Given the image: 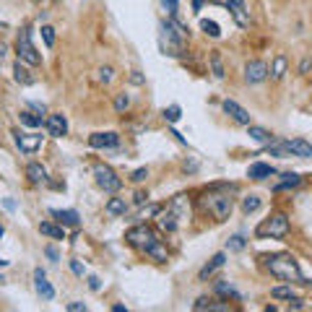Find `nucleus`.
<instances>
[{"mask_svg":"<svg viewBox=\"0 0 312 312\" xmlns=\"http://www.w3.org/2000/svg\"><path fill=\"white\" fill-rule=\"evenodd\" d=\"M185 39H188V29L177 21H162L159 24V47L164 55L180 57L185 50Z\"/></svg>","mask_w":312,"mask_h":312,"instance_id":"f257e3e1","label":"nucleus"},{"mask_svg":"<svg viewBox=\"0 0 312 312\" xmlns=\"http://www.w3.org/2000/svg\"><path fill=\"white\" fill-rule=\"evenodd\" d=\"M200 206H203V211L211 213L216 221H224V219H229V213L234 208V198L229 195V190H224V188L219 185V188L203 193V198H200Z\"/></svg>","mask_w":312,"mask_h":312,"instance_id":"f03ea898","label":"nucleus"},{"mask_svg":"<svg viewBox=\"0 0 312 312\" xmlns=\"http://www.w3.org/2000/svg\"><path fill=\"white\" fill-rule=\"evenodd\" d=\"M265 268L271 271V276L281 278V281H299V284H307L302 278V271H299V263L292 258V255H286V253H278V255H265Z\"/></svg>","mask_w":312,"mask_h":312,"instance_id":"7ed1b4c3","label":"nucleus"},{"mask_svg":"<svg viewBox=\"0 0 312 312\" xmlns=\"http://www.w3.org/2000/svg\"><path fill=\"white\" fill-rule=\"evenodd\" d=\"M258 237H273V239H284L289 234V219L284 213H273L263 221V224L255 229Z\"/></svg>","mask_w":312,"mask_h":312,"instance_id":"20e7f679","label":"nucleus"},{"mask_svg":"<svg viewBox=\"0 0 312 312\" xmlns=\"http://www.w3.org/2000/svg\"><path fill=\"white\" fill-rule=\"evenodd\" d=\"M94 180H97V185H99L104 193H117V190L122 188V180L115 174V169L107 167V164H97V167H94Z\"/></svg>","mask_w":312,"mask_h":312,"instance_id":"39448f33","label":"nucleus"},{"mask_svg":"<svg viewBox=\"0 0 312 312\" xmlns=\"http://www.w3.org/2000/svg\"><path fill=\"white\" fill-rule=\"evenodd\" d=\"M125 239L133 244V247H136V250H141V253H146L148 247H151V244H156V242H159V237H156L146 224H141V227H133L128 234H125Z\"/></svg>","mask_w":312,"mask_h":312,"instance_id":"423d86ee","label":"nucleus"},{"mask_svg":"<svg viewBox=\"0 0 312 312\" xmlns=\"http://www.w3.org/2000/svg\"><path fill=\"white\" fill-rule=\"evenodd\" d=\"M16 52H18V57H21V60L29 63V65H39V63H42V55L37 52V47L32 44V34H29V29H24V32L18 34Z\"/></svg>","mask_w":312,"mask_h":312,"instance_id":"0eeeda50","label":"nucleus"},{"mask_svg":"<svg viewBox=\"0 0 312 312\" xmlns=\"http://www.w3.org/2000/svg\"><path fill=\"white\" fill-rule=\"evenodd\" d=\"M211 3L229 8L232 18L237 21V26H250V13H247V8H244V0H211Z\"/></svg>","mask_w":312,"mask_h":312,"instance_id":"6e6552de","label":"nucleus"},{"mask_svg":"<svg viewBox=\"0 0 312 312\" xmlns=\"http://www.w3.org/2000/svg\"><path fill=\"white\" fill-rule=\"evenodd\" d=\"M268 65H265L263 60H250L247 65H244V78H247V83H260L268 78Z\"/></svg>","mask_w":312,"mask_h":312,"instance_id":"1a4fd4ad","label":"nucleus"},{"mask_svg":"<svg viewBox=\"0 0 312 312\" xmlns=\"http://www.w3.org/2000/svg\"><path fill=\"white\" fill-rule=\"evenodd\" d=\"M88 146L91 148H117L120 146V136L117 133H94V136H88Z\"/></svg>","mask_w":312,"mask_h":312,"instance_id":"9d476101","label":"nucleus"},{"mask_svg":"<svg viewBox=\"0 0 312 312\" xmlns=\"http://www.w3.org/2000/svg\"><path fill=\"white\" fill-rule=\"evenodd\" d=\"M13 136H16V146L24 153H34L42 146V136H37V133H13Z\"/></svg>","mask_w":312,"mask_h":312,"instance_id":"9b49d317","label":"nucleus"},{"mask_svg":"<svg viewBox=\"0 0 312 312\" xmlns=\"http://www.w3.org/2000/svg\"><path fill=\"white\" fill-rule=\"evenodd\" d=\"M156 221H159V227H162L164 232H169V234L177 232V227H180V216L172 211V206L159 208V213H156Z\"/></svg>","mask_w":312,"mask_h":312,"instance_id":"f8f14e48","label":"nucleus"},{"mask_svg":"<svg viewBox=\"0 0 312 312\" xmlns=\"http://www.w3.org/2000/svg\"><path fill=\"white\" fill-rule=\"evenodd\" d=\"M34 289H37V294L42 297V299H55V289L50 286V281H47V273H44L42 268H37L34 271Z\"/></svg>","mask_w":312,"mask_h":312,"instance_id":"ddd939ff","label":"nucleus"},{"mask_svg":"<svg viewBox=\"0 0 312 312\" xmlns=\"http://www.w3.org/2000/svg\"><path fill=\"white\" fill-rule=\"evenodd\" d=\"M224 112H227L234 122H239V125H250V112H247L244 107H239L237 102H232V99L224 102Z\"/></svg>","mask_w":312,"mask_h":312,"instance_id":"4468645a","label":"nucleus"},{"mask_svg":"<svg viewBox=\"0 0 312 312\" xmlns=\"http://www.w3.org/2000/svg\"><path fill=\"white\" fill-rule=\"evenodd\" d=\"M47 130H50L52 138H63L65 133H68V120H65L63 115H52L47 120Z\"/></svg>","mask_w":312,"mask_h":312,"instance_id":"2eb2a0df","label":"nucleus"},{"mask_svg":"<svg viewBox=\"0 0 312 312\" xmlns=\"http://www.w3.org/2000/svg\"><path fill=\"white\" fill-rule=\"evenodd\" d=\"M26 65H29V63H24V60L18 57V60H16V65H13V73H16V81H18V83H24V86H32V83H34L37 78L32 76V71L26 68Z\"/></svg>","mask_w":312,"mask_h":312,"instance_id":"dca6fc26","label":"nucleus"},{"mask_svg":"<svg viewBox=\"0 0 312 312\" xmlns=\"http://www.w3.org/2000/svg\"><path fill=\"white\" fill-rule=\"evenodd\" d=\"M289 148H292V156H299V159H309L312 156V143H307L304 138H294V141H286Z\"/></svg>","mask_w":312,"mask_h":312,"instance_id":"f3484780","label":"nucleus"},{"mask_svg":"<svg viewBox=\"0 0 312 312\" xmlns=\"http://www.w3.org/2000/svg\"><path fill=\"white\" fill-rule=\"evenodd\" d=\"M273 174H276V169H273L271 164H263V162L250 164V169H247V177H250V180H265V177H273Z\"/></svg>","mask_w":312,"mask_h":312,"instance_id":"a211bd4d","label":"nucleus"},{"mask_svg":"<svg viewBox=\"0 0 312 312\" xmlns=\"http://www.w3.org/2000/svg\"><path fill=\"white\" fill-rule=\"evenodd\" d=\"M26 177H29V182L42 185V182H47V169H44L42 164H29L26 167Z\"/></svg>","mask_w":312,"mask_h":312,"instance_id":"6ab92c4d","label":"nucleus"},{"mask_svg":"<svg viewBox=\"0 0 312 312\" xmlns=\"http://www.w3.org/2000/svg\"><path fill=\"white\" fill-rule=\"evenodd\" d=\"M39 232H42L44 237H50V239H65V229H63V224H60V227H55L52 221H42V224H39Z\"/></svg>","mask_w":312,"mask_h":312,"instance_id":"aec40b11","label":"nucleus"},{"mask_svg":"<svg viewBox=\"0 0 312 312\" xmlns=\"http://www.w3.org/2000/svg\"><path fill=\"white\" fill-rule=\"evenodd\" d=\"M224 263H227V255H224V253L213 255V258H211V263H208V265H203V268H200V278H208V276H211L213 271H219V268H221V265H224Z\"/></svg>","mask_w":312,"mask_h":312,"instance_id":"412c9836","label":"nucleus"},{"mask_svg":"<svg viewBox=\"0 0 312 312\" xmlns=\"http://www.w3.org/2000/svg\"><path fill=\"white\" fill-rule=\"evenodd\" d=\"M52 216L60 221L63 227H78L81 224V219H78L76 211H52Z\"/></svg>","mask_w":312,"mask_h":312,"instance_id":"4be33fe9","label":"nucleus"},{"mask_svg":"<svg viewBox=\"0 0 312 312\" xmlns=\"http://www.w3.org/2000/svg\"><path fill=\"white\" fill-rule=\"evenodd\" d=\"M125 200L122 198H109L107 200V206H104V211H107V216H122L125 213Z\"/></svg>","mask_w":312,"mask_h":312,"instance_id":"5701e85b","label":"nucleus"},{"mask_svg":"<svg viewBox=\"0 0 312 312\" xmlns=\"http://www.w3.org/2000/svg\"><path fill=\"white\" fill-rule=\"evenodd\" d=\"M268 151H271V156H278V159H289L292 156V148H289V143L286 141H281V143H268Z\"/></svg>","mask_w":312,"mask_h":312,"instance_id":"b1692460","label":"nucleus"},{"mask_svg":"<svg viewBox=\"0 0 312 312\" xmlns=\"http://www.w3.org/2000/svg\"><path fill=\"white\" fill-rule=\"evenodd\" d=\"M271 297L273 299H297V292L292 286H273L271 289Z\"/></svg>","mask_w":312,"mask_h":312,"instance_id":"393cba45","label":"nucleus"},{"mask_svg":"<svg viewBox=\"0 0 312 312\" xmlns=\"http://www.w3.org/2000/svg\"><path fill=\"white\" fill-rule=\"evenodd\" d=\"M286 68H289L286 57H284V55H276V60H273V65H271V76H273V78H284Z\"/></svg>","mask_w":312,"mask_h":312,"instance_id":"a878e982","label":"nucleus"},{"mask_svg":"<svg viewBox=\"0 0 312 312\" xmlns=\"http://www.w3.org/2000/svg\"><path fill=\"white\" fill-rule=\"evenodd\" d=\"M250 128V138H255V141H260V143H271L273 138H271V133L265 130V128H258V125H247Z\"/></svg>","mask_w":312,"mask_h":312,"instance_id":"bb28decb","label":"nucleus"},{"mask_svg":"<svg viewBox=\"0 0 312 312\" xmlns=\"http://www.w3.org/2000/svg\"><path fill=\"white\" fill-rule=\"evenodd\" d=\"M146 255H151L153 260H159V263H164L167 258H169V253L162 247V242H156V244H151V247L146 250Z\"/></svg>","mask_w":312,"mask_h":312,"instance_id":"cd10ccee","label":"nucleus"},{"mask_svg":"<svg viewBox=\"0 0 312 312\" xmlns=\"http://www.w3.org/2000/svg\"><path fill=\"white\" fill-rule=\"evenodd\" d=\"M299 182H302V177L289 172V174H284V182H278V185H276V190H284V188H297Z\"/></svg>","mask_w":312,"mask_h":312,"instance_id":"c85d7f7f","label":"nucleus"},{"mask_svg":"<svg viewBox=\"0 0 312 312\" xmlns=\"http://www.w3.org/2000/svg\"><path fill=\"white\" fill-rule=\"evenodd\" d=\"M258 208H260V198H258V195H247V198L242 200V211H244V213H253V211H258Z\"/></svg>","mask_w":312,"mask_h":312,"instance_id":"c756f323","label":"nucleus"},{"mask_svg":"<svg viewBox=\"0 0 312 312\" xmlns=\"http://www.w3.org/2000/svg\"><path fill=\"white\" fill-rule=\"evenodd\" d=\"M200 29H203L208 37H221V29H219V24H216V21H208V18H203V21H200Z\"/></svg>","mask_w":312,"mask_h":312,"instance_id":"7c9ffc66","label":"nucleus"},{"mask_svg":"<svg viewBox=\"0 0 312 312\" xmlns=\"http://www.w3.org/2000/svg\"><path fill=\"white\" fill-rule=\"evenodd\" d=\"M180 117H182V109L177 107V104H172V107H167V109H164V120H169V122H177Z\"/></svg>","mask_w":312,"mask_h":312,"instance_id":"2f4dec72","label":"nucleus"},{"mask_svg":"<svg viewBox=\"0 0 312 312\" xmlns=\"http://www.w3.org/2000/svg\"><path fill=\"white\" fill-rule=\"evenodd\" d=\"M18 120L24 122V125H29V128L42 125V117H37V115H32V112H21V115H18Z\"/></svg>","mask_w":312,"mask_h":312,"instance_id":"473e14b6","label":"nucleus"},{"mask_svg":"<svg viewBox=\"0 0 312 312\" xmlns=\"http://www.w3.org/2000/svg\"><path fill=\"white\" fill-rule=\"evenodd\" d=\"M42 39H44L47 47H52V44H55V29L52 26H42Z\"/></svg>","mask_w":312,"mask_h":312,"instance_id":"72a5a7b5","label":"nucleus"},{"mask_svg":"<svg viewBox=\"0 0 312 312\" xmlns=\"http://www.w3.org/2000/svg\"><path fill=\"white\" fill-rule=\"evenodd\" d=\"M211 65H213V76H216V78H224V68H221V57H219L216 52L211 55Z\"/></svg>","mask_w":312,"mask_h":312,"instance_id":"f704fd0d","label":"nucleus"},{"mask_svg":"<svg viewBox=\"0 0 312 312\" xmlns=\"http://www.w3.org/2000/svg\"><path fill=\"white\" fill-rule=\"evenodd\" d=\"M227 247H229V250H242V247H244V237L234 234V237H232V239L227 242Z\"/></svg>","mask_w":312,"mask_h":312,"instance_id":"c9c22d12","label":"nucleus"},{"mask_svg":"<svg viewBox=\"0 0 312 312\" xmlns=\"http://www.w3.org/2000/svg\"><path fill=\"white\" fill-rule=\"evenodd\" d=\"M128 104H130V97L128 94H117V99H115V109H117V112L128 109Z\"/></svg>","mask_w":312,"mask_h":312,"instance_id":"e433bc0d","label":"nucleus"},{"mask_svg":"<svg viewBox=\"0 0 312 312\" xmlns=\"http://www.w3.org/2000/svg\"><path fill=\"white\" fill-rule=\"evenodd\" d=\"M216 292H219V294H229V297H239L229 284H216Z\"/></svg>","mask_w":312,"mask_h":312,"instance_id":"4c0bfd02","label":"nucleus"},{"mask_svg":"<svg viewBox=\"0 0 312 312\" xmlns=\"http://www.w3.org/2000/svg\"><path fill=\"white\" fill-rule=\"evenodd\" d=\"M146 177H148V169H136V172L130 174V180H133V182H143Z\"/></svg>","mask_w":312,"mask_h":312,"instance_id":"58836bf2","label":"nucleus"},{"mask_svg":"<svg viewBox=\"0 0 312 312\" xmlns=\"http://www.w3.org/2000/svg\"><path fill=\"white\" fill-rule=\"evenodd\" d=\"M162 6H164V11H167L169 16H174V11H177V0H162Z\"/></svg>","mask_w":312,"mask_h":312,"instance_id":"ea45409f","label":"nucleus"},{"mask_svg":"<svg viewBox=\"0 0 312 312\" xmlns=\"http://www.w3.org/2000/svg\"><path fill=\"white\" fill-rule=\"evenodd\" d=\"M99 81H102V83H109V81H112V68H102V71H99Z\"/></svg>","mask_w":312,"mask_h":312,"instance_id":"a19ab883","label":"nucleus"},{"mask_svg":"<svg viewBox=\"0 0 312 312\" xmlns=\"http://www.w3.org/2000/svg\"><path fill=\"white\" fill-rule=\"evenodd\" d=\"M159 208H162V206H148L146 211H141V219H146V216H156V213H159Z\"/></svg>","mask_w":312,"mask_h":312,"instance_id":"79ce46f5","label":"nucleus"},{"mask_svg":"<svg viewBox=\"0 0 312 312\" xmlns=\"http://www.w3.org/2000/svg\"><path fill=\"white\" fill-rule=\"evenodd\" d=\"M68 309H71V312H86V304H83V302H71Z\"/></svg>","mask_w":312,"mask_h":312,"instance_id":"37998d69","label":"nucleus"},{"mask_svg":"<svg viewBox=\"0 0 312 312\" xmlns=\"http://www.w3.org/2000/svg\"><path fill=\"white\" fill-rule=\"evenodd\" d=\"M71 268H73V273H76V276H83V265H81L78 260H73V263H71Z\"/></svg>","mask_w":312,"mask_h":312,"instance_id":"c03bdc74","label":"nucleus"},{"mask_svg":"<svg viewBox=\"0 0 312 312\" xmlns=\"http://www.w3.org/2000/svg\"><path fill=\"white\" fill-rule=\"evenodd\" d=\"M88 289H91V292H99V278H97V276L88 278Z\"/></svg>","mask_w":312,"mask_h":312,"instance_id":"a18cd8bd","label":"nucleus"},{"mask_svg":"<svg viewBox=\"0 0 312 312\" xmlns=\"http://www.w3.org/2000/svg\"><path fill=\"white\" fill-rule=\"evenodd\" d=\"M44 253H47V258H50V260H57V258H60V255H57V250L52 247V244H50V247L44 250Z\"/></svg>","mask_w":312,"mask_h":312,"instance_id":"49530a36","label":"nucleus"},{"mask_svg":"<svg viewBox=\"0 0 312 312\" xmlns=\"http://www.w3.org/2000/svg\"><path fill=\"white\" fill-rule=\"evenodd\" d=\"M130 81H133V83H143V76H138V71H133Z\"/></svg>","mask_w":312,"mask_h":312,"instance_id":"de8ad7c7","label":"nucleus"},{"mask_svg":"<svg viewBox=\"0 0 312 312\" xmlns=\"http://www.w3.org/2000/svg\"><path fill=\"white\" fill-rule=\"evenodd\" d=\"M6 52H8V47H6V44H3V42H0V63H3V60H6Z\"/></svg>","mask_w":312,"mask_h":312,"instance_id":"09e8293b","label":"nucleus"},{"mask_svg":"<svg viewBox=\"0 0 312 312\" xmlns=\"http://www.w3.org/2000/svg\"><path fill=\"white\" fill-rule=\"evenodd\" d=\"M309 65H312V63H309V60H304V63L299 65V71H302V73H307V71H309Z\"/></svg>","mask_w":312,"mask_h":312,"instance_id":"8fccbe9b","label":"nucleus"},{"mask_svg":"<svg viewBox=\"0 0 312 312\" xmlns=\"http://www.w3.org/2000/svg\"><path fill=\"white\" fill-rule=\"evenodd\" d=\"M146 198H148L146 193H136V203H143V200H146Z\"/></svg>","mask_w":312,"mask_h":312,"instance_id":"3c124183","label":"nucleus"},{"mask_svg":"<svg viewBox=\"0 0 312 312\" xmlns=\"http://www.w3.org/2000/svg\"><path fill=\"white\" fill-rule=\"evenodd\" d=\"M203 3H206V0H195V3H193V8H195V11H198V8H200V6H203Z\"/></svg>","mask_w":312,"mask_h":312,"instance_id":"603ef678","label":"nucleus"},{"mask_svg":"<svg viewBox=\"0 0 312 312\" xmlns=\"http://www.w3.org/2000/svg\"><path fill=\"white\" fill-rule=\"evenodd\" d=\"M6 265H8V263H6V260H0V268H6Z\"/></svg>","mask_w":312,"mask_h":312,"instance_id":"864d4df0","label":"nucleus"},{"mask_svg":"<svg viewBox=\"0 0 312 312\" xmlns=\"http://www.w3.org/2000/svg\"><path fill=\"white\" fill-rule=\"evenodd\" d=\"M3 232H6V227H3V224H0V237H3Z\"/></svg>","mask_w":312,"mask_h":312,"instance_id":"5fc2aeb1","label":"nucleus"},{"mask_svg":"<svg viewBox=\"0 0 312 312\" xmlns=\"http://www.w3.org/2000/svg\"><path fill=\"white\" fill-rule=\"evenodd\" d=\"M0 29H6V24H0Z\"/></svg>","mask_w":312,"mask_h":312,"instance_id":"6e6d98bb","label":"nucleus"}]
</instances>
